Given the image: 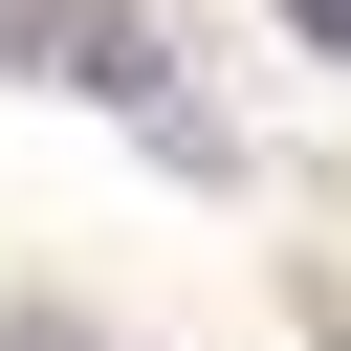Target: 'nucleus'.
I'll return each instance as SVG.
<instances>
[{"label":"nucleus","instance_id":"nucleus-1","mask_svg":"<svg viewBox=\"0 0 351 351\" xmlns=\"http://www.w3.org/2000/svg\"><path fill=\"white\" fill-rule=\"evenodd\" d=\"M22 66H44V88H88V110H154V22H110V0H44V22H22Z\"/></svg>","mask_w":351,"mask_h":351},{"label":"nucleus","instance_id":"nucleus-2","mask_svg":"<svg viewBox=\"0 0 351 351\" xmlns=\"http://www.w3.org/2000/svg\"><path fill=\"white\" fill-rule=\"evenodd\" d=\"M285 22H307V44H329V66H351V0H285Z\"/></svg>","mask_w":351,"mask_h":351}]
</instances>
